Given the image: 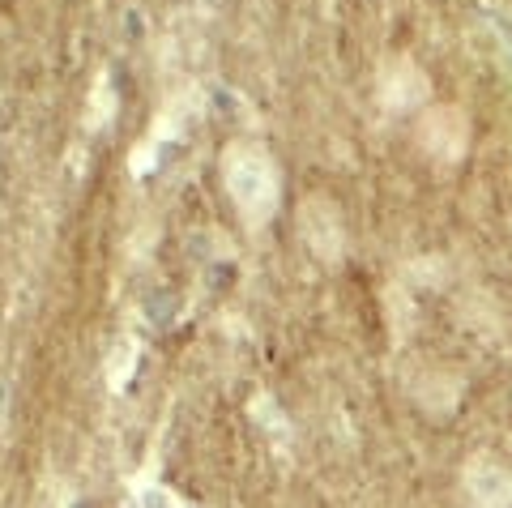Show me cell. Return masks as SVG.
Wrapping results in <instances>:
<instances>
[{
	"label": "cell",
	"instance_id": "obj_1",
	"mask_svg": "<svg viewBox=\"0 0 512 508\" xmlns=\"http://www.w3.org/2000/svg\"><path fill=\"white\" fill-rule=\"evenodd\" d=\"M222 184H227L231 201L239 214L248 218V227H265L282 205V176L278 163L261 146H231L222 158Z\"/></svg>",
	"mask_w": 512,
	"mask_h": 508
},
{
	"label": "cell",
	"instance_id": "obj_2",
	"mask_svg": "<svg viewBox=\"0 0 512 508\" xmlns=\"http://www.w3.org/2000/svg\"><path fill=\"white\" fill-rule=\"evenodd\" d=\"M299 240L308 244V252L325 265H338L346 257V222L338 201L325 197V193H312L299 201Z\"/></svg>",
	"mask_w": 512,
	"mask_h": 508
},
{
	"label": "cell",
	"instance_id": "obj_3",
	"mask_svg": "<svg viewBox=\"0 0 512 508\" xmlns=\"http://www.w3.org/2000/svg\"><path fill=\"white\" fill-rule=\"evenodd\" d=\"M461 491L474 508H512V466L495 453H474L461 466Z\"/></svg>",
	"mask_w": 512,
	"mask_h": 508
},
{
	"label": "cell",
	"instance_id": "obj_4",
	"mask_svg": "<svg viewBox=\"0 0 512 508\" xmlns=\"http://www.w3.org/2000/svg\"><path fill=\"white\" fill-rule=\"evenodd\" d=\"M380 107L384 111H419L431 99V77L410 56H393L380 65Z\"/></svg>",
	"mask_w": 512,
	"mask_h": 508
},
{
	"label": "cell",
	"instance_id": "obj_5",
	"mask_svg": "<svg viewBox=\"0 0 512 508\" xmlns=\"http://www.w3.org/2000/svg\"><path fill=\"white\" fill-rule=\"evenodd\" d=\"M419 141L427 154H436L440 163H461V154L470 146V120L457 107H431L419 120Z\"/></svg>",
	"mask_w": 512,
	"mask_h": 508
},
{
	"label": "cell",
	"instance_id": "obj_6",
	"mask_svg": "<svg viewBox=\"0 0 512 508\" xmlns=\"http://www.w3.org/2000/svg\"><path fill=\"white\" fill-rule=\"evenodd\" d=\"M137 504L141 508H184V500L163 483H141L137 487Z\"/></svg>",
	"mask_w": 512,
	"mask_h": 508
},
{
	"label": "cell",
	"instance_id": "obj_7",
	"mask_svg": "<svg viewBox=\"0 0 512 508\" xmlns=\"http://www.w3.org/2000/svg\"><path fill=\"white\" fill-rule=\"evenodd\" d=\"M133 363H137V346L133 342L116 346V359H111V385L124 389L128 385V372H133Z\"/></svg>",
	"mask_w": 512,
	"mask_h": 508
}]
</instances>
